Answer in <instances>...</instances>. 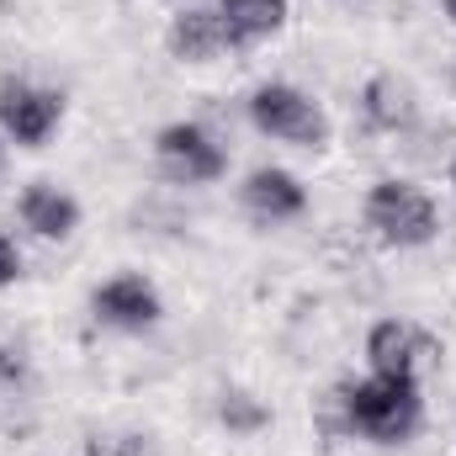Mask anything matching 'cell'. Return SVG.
Masks as SVG:
<instances>
[{
	"mask_svg": "<svg viewBox=\"0 0 456 456\" xmlns=\"http://www.w3.org/2000/svg\"><path fill=\"white\" fill-rule=\"evenodd\" d=\"M244 112L249 122L265 133V138H276V143H292V149H330V138H335V122L330 112L303 91V86H292V80H265V86H255L249 91V102H244Z\"/></svg>",
	"mask_w": 456,
	"mask_h": 456,
	"instance_id": "3",
	"label": "cell"
},
{
	"mask_svg": "<svg viewBox=\"0 0 456 456\" xmlns=\"http://www.w3.org/2000/svg\"><path fill=\"white\" fill-rule=\"evenodd\" d=\"M154 159L175 186H213L228 170L224 143L202 122H165L154 133Z\"/></svg>",
	"mask_w": 456,
	"mask_h": 456,
	"instance_id": "4",
	"label": "cell"
},
{
	"mask_svg": "<svg viewBox=\"0 0 456 456\" xmlns=\"http://www.w3.org/2000/svg\"><path fill=\"white\" fill-rule=\"evenodd\" d=\"M218 16L228 27V43L233 48H249V43H265L287 27L292 5L287 0H218Z\"/></svg>",
	"mask_w": 456,
	"mask_h": 456,
	"instance_id": "12",
	"label": "cell"
},
{
	"mask_svg": "<svg viewBox=\"0 0 456 456\" xmlns=\"http://www.w3.org/2000/svg\"><path fill=\"white\" fill-rule=\"evenodd\" d=\"M64 122V96L37 80H0V133L21 149H43Z\"/></svg>",
	"mask_w": 456,
	"mask_h": 456,
	"instance_id": "6",
	"label": "cell"
},
{
	"mask_svg": "<svg viewBox=\"0 0 456 456\" xmlns=\"http://www.w3.org/2000/svg\"><path fill=\"white\" fill-rule=\"evenodd\" d=\"M452 91H456V69H452Z\"/></svg>",
	"mask_w": 456,
	"mask_h": 456,
	"instance_id": "20",
	"label": "cell"
},
{
	"mask_svg": "<svg viewBox=\"0 0 456 456\" xmlns=\"http://www.w3.org/2000/svg\"><path fill=\"white\" fill-rule=\"evenodd\" d=\"M239 202H244L249 218H260V224H292V218L308 213V186H303L292 170H281V165H260V170L244 175Z\"/></svg>",
	"mask_w": 456,
	"mask_h": 456,
	"instance_id": "8",
	"label": "cell"
},
{
	"mask_svg": "<svg viewBox=\"0 0 456 456\" xmlns=\"http://www.w3.org/2000/svg\"><path fill=\"white\" fill-rule=\"evenodd\" d=\"M16 218L27 233H37V239H69L75 228H80V202L64 191V186H53V181H32L21 197H16Z\"/></svg>",
	"mask_w": 456,
	"mask_h": 456,
	"instance_id": "10",
	"label": "cell"
},
{
	"mask_svg": "<svg viewBox=\"0 0 456 456\" xmlns=\"http://www.w3.org/2000/svg\"><path fill=\"white\" fill-rule=\"evenodd\" d=\"M452 186H456V159H452Z\"/></svg>",
	"mask_w": 456,
	"mask_h": 456,
	"instance_id": "19",
	"label": "cell"
},
{
	"mask_svg": "<svg viewBox=\"0 0 456 456\" xmlns=\"http://www.w3.org/2000/svg\"><path fill=\"white\" fill-rule=\"evenodd\" d=\"M355 107L366 117V127H377V133H409V127L419 122V96H414V86L398 80V75H371V80L361 86Z\"/></svg>",
	"mask_w": 456,
	"mask_h": 456,
	"instance_id": "11",
	"label": "cell"
},
{
	"mask_svg": "<svg viewBox=\"0 0 456 456\" xmlns=\"http://www.w3.org/2000/svg\"><path fill=\"white\" fill-rule=\"evenodd\" d=\"M165 48H170V59H181V64H213V59L228 53L233 43H228V27H224V16H218V5H186V11L170 16Z\"/></svg>",
	"mask_w": 456,
	"mask_h": 456,
	"instance_id": "9",
	"label": "cell"
},
{
	"mask_svg": "<svg viewBox=\"0 0 456 456\" xmlns=\"http://www.w3.org/2000/svg\"><path fill=\"white\" fill-rule=\"evenodd\" d=\"M149 441L138 430H91L86 436V456H143Z\"/></svg>",
	"mask_w": 456,
	"mask_h": 456,
	"instance_id": "14",
	"label": "cell"
},
{
	"mask_svg": "<svg viewBox=\"0 0 456 456\" xmlns=\"http://www.w3.org/2000/svg\"><path fill=\"white\" fill-rule=\"evenodd\" d=\"M91 319L117 335H143L165 319V297L143 271H117L91 292Z\"/></svg>",
	"mask_w": 456,
	"mask_h": 456,
	"instance_id": "5",
	"label": "cell"
},
{
	"mask_svg": "<svg viewBox=\"0 0 456 456\" xmlns=\"http://www.w3.org/2000/svg\"><path fill=\"white\" fill-rule=\"evenodd\" d=\"M0 170H5V138H0Z\"/></svg>",
	"mask_w": 456,
	"mask_h": 456,
	"instance_id": "18",
	"label": "cell"
},
{
	"mask_svg": "<svg viewBox=\"0 0 456 456\" xmlns=\"http://www.w3.org/2000/svg\"><path fill=\"white\" fill-rule=\"evenodd\" d=\"M27 382V350L21 345H0V387Z\"/></svg>",
	"mask_w": 456,
	"mask_h": 456,
	"instance_id": "15",
	"label": "cell"
},
{
	"mask_svg": "<svg viewBox=\"0 0 456 456\" xmlns=\"http://www.w3.org/2000/svg\"><path fill=\"white\" fill-rule=\"evenodd\" d=\"M441 361V340L414 319H377L366 330V366L387 377H425Z\"/></svg>",
	"mask_w": 456,
	"mask_h": 456,
	"instance_id": "7",
	"label": "cell"
},
{
	"mask_svg": "<svg viewBox=\"0 0 456 456\" xmlns=\"http://www.w3.org/2000/svg\"><path fill=\"white\" fill-rule=\"evenodd\" d=\"M340 419L350 436L371 441V446H403L419 436L425 425V393L419 377H387V371H366L335 387Z\"/></svg>",
	"mask_w": 456,
	"mask_h": 456,
	"instance_id": "1",
	"label": "cell"
},
{
	"mask_svg": "<svg viewBox=\"0 0 456 456\" xmlns=\"http://www.w3.org/2000/svg\"><path fill=\"white\" fill-rule=\"evenodd\" d=\"M218 419H224L233 436H255V430H265V425H271V409H265L255 393H224Z\"/></svg>",
	"mask_w": 456,
	"mask_h": 456,
	"instance_id": "13",
	"label": "cell"
},
{
	"mask_svg": "<svg viewBox=\"0 0 456 456\" xmlns=\"http://www.w3.org/2000/svg\"><path fill=\"white\" fill-rule=\"evenodd\" d=\"M441 11H446V16L456 21V0H441Z\"/></svg>",
	"mask_w": 456,
	"mask_h": 456,
	"instance_id": "17",
	"label": "cell"
},
{
	"mask_svg": "<svg viewBox=\"0 0 456 456\" xmlns=\"http://www.w3.org/2000/svg\"><path fill=\"white\" fill-rule=\"evenodd\" d=\"M16 276H21V249L11 233H0V287H11Z\"/></svg>",
	"mask_w": 456,
	"mask_h": 456,
	"instance_id": "16",
	"label": "cell"
},
{
	"mask_svg": "<svg viewBox=\"0 0 456 456\" xmlns=\"http://www.w3.org/2000/svg\"><path fill=\"white\" fill-rule=\"evenodd\" d=\"M361 224L387 249H425L441 233V208L430 202L425 186H414L403 175H382L361 197Z\"/></svg>",
	"mask_w": 456,
	"mask_h": 456,
	"instance_id": "2",
	"label": "cell"
}]
</instances>
